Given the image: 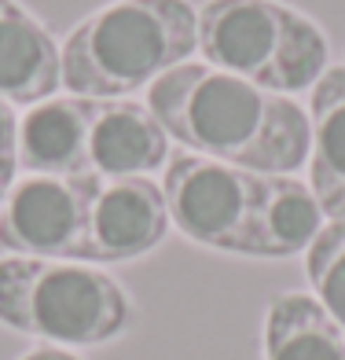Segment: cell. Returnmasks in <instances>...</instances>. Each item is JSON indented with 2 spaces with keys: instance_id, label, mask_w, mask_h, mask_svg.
<instances>
[{
  "instance_id": "30bf717a",
  "label": "cell",
  "mask_w": 345,
  "mask_h": 360,
  "mask_svg": "<svg viewBox=\"0 0 345 360\" xmlns=\"http://www.w3.org/2000/svg\"><path fill=\"white\" fill-rule=\"evenodd\" d=\"M63 85L59 44L19 0H0V100L34 107Z\"/></svg>"
},
{
  "instance_id": "5b68a950",
  "label": "cell",
  "mask_w": 345,
  "mask_h": 360,
  "mask_svg": "<svg viewBox=\"0 0 345 360\" xmlns=\"http://www.w3.org/2000/svg\"><path fill=\"white\" fill-rule=\"evenodd\" d=\"M169 224L191 243L224 254H254V228L265 173H250L202 155H176L162 176Z\"/></svg>"
},
{
  "instance_id": "7c38bea8",
  "label": "cell",
  "mask_w": 345,
  "mask_h": 360,
  "mask_svg": "<svg viewBox=\"0 0 345 360\" xmlns=\"http://www.w3.org/2000/svg\"><path fill=\"white\" fill-rule=\"evenodd\" d=\"M265 360H345V338L312 294L279 290L265 309Z\"/></svg>"
},
{
  "instance_id": "9a60e30c",
  "label": "cell",
  "mask_w": 345,
  "mask_h": 360,
  "mask_svg": "<svg viewBox=\"0 0 345 360\" xmlns=\"http://www.w3.org/2000/svg\"><path fill=\"white\" fill-rule=\"evenodd\" d=\"M15 169H19V118L8 100H0V206L15 188Z\"/></svg>"
},
{
  "instance_id": "ba28073f",
  "label": "cell",
  "mask_w": 345,
  "mask_h": 360,
  "mask_svg": "<svg viewBox=\"0 0 345 360\" xmlns=\"http://www.w3.org/2000/svg\"><path fill=\"white\" fill-rule=\"evenodd\" d=\"M169 162V136L143 103L92 100L89 176H147Z\"/></svg>"
},
{
  "instance_id": "3957f363",
  "label": "cell",
  "mask_w": 345,
  "mask_h": 360,
  "mask_svg": "<svg viewBox=\"0 0 345 360\" xmlns=\"http://www.w3.org/2000/svg\"><path fill=\"white\" fill-rule=\"evenodd\" d=\"M136 320L129 290L114 276L81 261L4 257L0 261V323L48 346H103Z\"/></svg>"
},
{
  "instance_id": "2e32d148",
  "label": "cell",
  "mask_w": 345,
  "mask_h": 360,
  "mask_svg": "<svg viewBox=\"0 0 345 360\" xmlns=\"http://www.w3.org/2000/svg\"><path fill=\"white\" fill-rule=\"evenodd\" d=\"M19 360H81V356H74V353H67V349H56V346H41V349L26 353V356H19Z\"/></svg>"
},
{
  "instance_id": "52a82bcc",
  "label": "cell",
  "mask_w": 345,
  "mask_h": 360,
  "mask_svg": "<svg viewBox=\"0 0 345 360\" xmlns=\"http://www.w3.org/2000/svg\"><path fill=\"white\" fill-rule=\"evenodd\" d=\"M169 232V210L162 184L147 176L100 180L89 195L81 265H122L151 254Z\"/></svg>"
},
{
  "instance_id": "7a4b0ae2",
  "label": "cell",
  "mask_w": 345,
  "mask_h": 360,
  "mask_svg": "<svg viewBox=\"0 0 345 360\" xmlns=\"http://www.w3.org/2000/svg\"><path fill=\"white\" fill-rule=\"evenodd\" d=\"M199 48V8L188 0H114L59 44L63 89L81 100H122L184 67Z\"/></svg>"
},
{
  "instance_id": "5bb4252c",
  "label": "cell",
  "mask_w": 345,
  "mask_h": 360,
  "mask_svg": "<svg viewBox=\"0 0 345 360\" xmlns=\"http://www.w3.org/2000/svg\"><path fill=\"white\" fill-rule=\"evenodd\" d=\"M305 272L312 283V298L334 320L345 338V221L323 224V232L305 250Z\"/></svg>"
},
{
  "instance_id": "6da1fadb",
  "label": "cell",
  "mask_w": 345,
  "mask_h": 360,
  "mask_svg": "<svg viewBox=\"0 0 345 360\" xmlns=\"http://www.w3.org/2000/svg\"><path fill=\"white\" fill-rule=\"evenodd\" d=\"M147 110L169 140L202 158L265 176H290L308 162V114L301 103L202 63L162 74L147 89Z\"/></svg>"
},
{
  "instance_id": "8992f818",
  "label": "cell",
  "mask_w": 345,
  "mask_h": 360,
  "mask_svg": "<svg viewBox=\"0 0 345 360\" xmlns=\"http://www.w3.org/2000/svg\"><path fill=\"white\" fill-rule=\"evenodd\" d=\"M96 176H22L0 206V247L15 257L81 261Z\"/></svg>"
},
{
  "instance_id": "8fae6325",
  "label": "cell",
  "mask_w": 345,
  "mask_h": 360,
  "mask_svg": "<svg viewBox=\"0 0 345 360\" xmlns=\"http://www.w3.org/2000/svg\"><path fill=\"white\" fill-rule=\"evenodd\" d=\"M308 176L323 217L345 221V67L308 89Z\"/></svg>"
},
{
  "instance_id": "9c48e42d",
  "label": "cell",
  "mask_w": 345,
  "mask_h": 360,
  "mask_svg": "<svg viewBox=\"0 0 345 360\" xmlns=\"http://www.w3.org/2000/svg\"><path fill=\"white\" fill-rule=\"evenodd\" d=\"M92 100L59 96L26 107L19 118V169L26 176H89Z\"/></svg>"
},
{
  "instance_id": "277c9868",
  "label": "cell",
  "mask_w": 345,
  "mask_h": 360,
  "mask_svg": "<svg viewBox=\"0 0 345 360\" xmlns=\"http://www.w3.org/2000/svg\"><path fill=\"white\" fill-rule=\"evenodd\" d=\"M199 52L213 70L290 96L323 77L331 48L323 30L283 0H206Z\"/></svg>"
},
{
  "instance_id": "4fadbf2b",
  "label": "cell",
  "mask_w": 345,
  "mask_h": 360,
  "mask_svg": "<svg viewBox=\"0 0 345 360\" xmlns=\"http://www.w3.org/2000/svg\"><path fill=\"white\" fill-rule=\"evenodd\" d=\"M323 232V210L308 184L294 176H265L250 257H294Z\"/></svg>"
}]
</instances>
